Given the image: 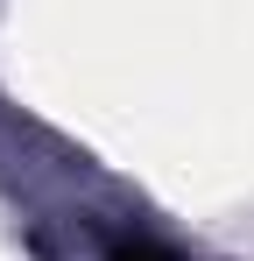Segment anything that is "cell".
I'll return each mask as SVG.
<instances>
[{
    "label": "cell",
    "instance_id": "1",
    "mask_svg": "<svg viewBox=\"0 0 254 261\" xmlns=\"http://www.w3.org/2000/svg\"><path fill=\"white\" fill-rule=\"evenodd\" d=\"M106 261H176V254H169L163 240H148V233H134V240H113V254H106Z\"/></svg>",
    "mask_w": 254,
    "mask_h": 261
}]
</instances>
